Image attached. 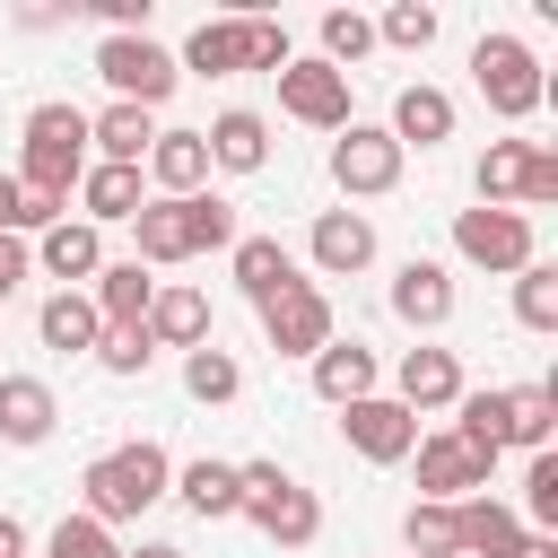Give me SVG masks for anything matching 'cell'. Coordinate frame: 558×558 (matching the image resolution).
<instances>
[{
    "mask_svg": "<svg viewBox=\"0 0 558 558\" xmlns=\"http://www.w3.org/2000/svg\"><path fill=\"white\" fill-rule=\"evenodd\" d=\"M410 462H418V497H427V506H462V497H480V488H488V462H480L453 427L418 436V445H410Z\"/></svg>",
    "mask_w": 558,
    "mask_h": 558,
    "instance_id": "obj_8",
    "label": "cell"
},
{
    "mask_svg": "<svg viewBox=\"0 0 558 558\" xmlns=\"http://www.w3.org/2000/svg\"><path fill=\"white\" fill-rule=\"evenodd\" d=\"M375 44H392V52H427V44H436V9H427V0H392V9L375 17Z\"/></svg>",
    "mask_w": 558,
    "mask_h": 558,
    "instance_id": "obj_37",
    "label": "cell"
},
{
    "mask_svg": "<svg viewBox=\"0 0 558 558\" xmlns=\"http://www.w3.org/2000/svg\"><path fill=\"white\" fill-rule=\"evenodd\" d=\"M523 532H558V453H532L523 462Z\"/></svg>",
    "mask_w": 558,
    "mask_h": 558,
    "instance_id": "obj_41",
    "label": "cell"
},
{
    "mask_svg": "<svg viewBox=\"0 0 558 558\" xmlns=\"http://www.w3.org/2000/svg\"><path fill=\"white\" fill-rule=\"evenodd\" d=\"M279 105H288L305 131H349V70H331V61H288V70H279Z\"/></svg>",
    "mask_w": 558,
    "mask_h": 558,
    "instance_id": "obj_11",
    "label": "cell"
},
{
    "mask_svg": "<svg viewBox=\"0 0 558 558\" xmlns=\"http://www.w3.org/2000/svg\"><path fill=\"white\" fill-rule=\"evenodd\" d=\"M148 296H157V279H148L140 262H105V270L87 279V305H96L105 331H140V323H148Z\"/></svg>",
    "mask_w": 558,
    "mask_h": 558,
    "instance_id": "obj_20",
    "label": "cell"
},
{
    "mask_svg": "<svg viewBox=\"0 0 558 558\" xmlns=\"http://www.w3.org/2000/svg\"><path fill=\"white\" fill-rule=\"evenodd\" d=\"M131 235H140V270H174V262H192V227H183V201H140V218H131Z\"/></svg>",
    "mask_w": 558,
    "mask_h": 558,
    "instance_id": "obj_26",
    "label": "cell"
},
{
    "mask_svg": "<svg viewBox=\"0 0 558 558\" xmlns=\"http://www.w3.org/2000/svg\"><path fill=\"white\" fill-rule=\"evenodd\" d=\"M26 279H35V253H26V235H0V305H9Z\"/></svg>",
    "mask_w": 558,
    "mask_h": 558,
    "instance_id": "obj_45",
    "label": "cell"
},
{
    "mask_svg": "<svg viewBox=\"0 0 558 558\" xmlns=\"http://www.w3.org/2000/svg\"><path fill=\"white\" fill-rule=\"evenodd\" d=\"M262 340H270L279 357H314V349L331 340V296H323L314 279H296V288H279V296L262 305Z\"/></svg>",
    "mask_w": 558,
    "mask_h": 558,
    "instance_id": "obj_9",
    "label": "cell"
},
{
    "mask_svg": "<svg viewBox=\"0 0 558 558\" xmlns=\"http://www.w3.org/2000/svg\"><path fill=\"white\" fill-rule=\"evenodd\" d=\"M140 331H148V349H183V357H192V349L209 340V296H201V288H166V279H157V296H148V323H140Z\"/></svg>",
    "mask_w": 558,
    "mask_h": 558,
    "instance_id": "obj_21",
    "label": "cell"
},
{
    "mask_svg": "<svg viewBox=\"0 0 558 558\" xmlns=\"http://www.w3.org/2000/svg\"><path fill=\"white\" fill-rule=\"evenodd\" d=\"M96 78L113 87V105H140V113H157L166 96H174V52L166 44H148V35H105L96 44Z\"/></svg>",
    "mask_w": 558,
    "mask_h": 558,
    "instance_id": "obj_5",
    "label": "cell"
},
{
    "mask_svg": "<svg viewBox=\"0 0 558 558\" xmlns=\"http://www.w3.org/2000/svg\"><path fill=\"white\" fill-rule=\"evenodd\" d=\"M0 235H17V174H0Z\"/></svg>",
    "mask_w": 558,
    "mask_h": 558,
    "instance_id": "obj_48",
    "label": "cell"
},
{
    "mask_svg": "<svg viewBox=\"0 0 558 558\" xmlns=\"http://www.w3.org/2000/svg\"><path fill=\"white\" fill-rule=\"evenodd\" d=\"M549 436H558V384H506V445L549 453Z\"/></svg>",
    "mask_w": 558,
    "mask_h": 558,
    "instance_id": "obj_29",
    "label": "cell"
},
{
    "mask_svg": "<svg viewBox=\"0 0 558 558\" xmlns=\"http://www.w3.org/2000/svg\"><path fill=\"white\" fill-rule=\"evenodd\" d=\"M340 436H349V453H357V462H410L418 418H410L392 392H366V401H349V410H340Z\"/></svg>",
    "mask_w": 558,
    "mask_h": 558,
    "instance_id": "obj_10",
    "label": "cell"
},
{
    "mask_svg": "<svg viewBox=\"0 0 558 558\" xmlns=\"http://www.w3.org/2000/svg\"><path fill=\"white\" fill-rule=\"evenodd\" d=\"M331 183H340L349 201H384V192L401 183V140L375 131V122H349V131L331 140Z\"/></svg>",
    "mask_w": 558,
    "mask_h": 558,
    "instance_id": "obj_7",
    "label": "cell"
},
{
    "mask_svg": "<svg viewBox=\"0 0 558 558\" xmlns=\"http://www.w3.org/2000/svg\"><path fill=\"white\" fill-rule=\"evenodd\" d=\"M514 541H523V514H514L506 497L480 488V497L453 506V549H462V558H514Z\"/></svg>",
    "mask_w": 558,
    "mask_h": 558,
    "instance_id": "obj_17",
    "label": "cell"
},
{
    "mask_svg": "<svg viewBox=\"0 0 558 558\" xmlns=\"http://www.w3.org/2000/svg\"><path fill=\"white\" fill-rule=\"evenodd\" d=\"M366 52H375V17H357V9H331V17H323V52H314V61L349 70V61H366Z\"/></svg>",
    "mask_w": 558,
    "mask_h": 558,
    "instance_id": "obj_38",
    "label": "cell"
},
{
    "mask_svg": "<svg viewBox=\"0 0 558 558\" xmlns=\"http://www.w3.org/2000/svg\"><path fill=\"white\" fill-rule=\"evenodd\" d=\"M183 392H192V401H209V410H218V401H235V392H244V366H235V349L201 340V349L183 357Z\"/></svg>",
    "mask_w": 558,
    "mask_h": 558,
    "instance_id": "obj_33",
    "label": "cell"
},
{
    "mask_svg": "<svg viewBox=\"0 0 558 558\" xmlns=\"http://www.w3.org/2000/svg\"><path fill=\"white\" fill-rule=\"evenodd\" d=\"M392 314L410 331H445L453 323V270L445 262H401L392 270Z\"/></svg>",
    "mask_w": 558,
    "mask_h": 558,
    "instance_id": "obj_16",
    "label": "cell"
},
{
    "mask_svg": "<svg viewBox=\"0 0 558 558\" xmlns=\"http://www.w3.org/2000/svg\"><path fill=\"white\" fill-rule=\"evenodd\" d=\"M549 201H558V148L532 140V157H523V201H514V209L532 218V209H549Z\"/></svg>",
    "mask_w": 558,
    "mask_h": 558,
    "instance_id": "obj_43",
    "label": "cell"
},
{
    "mask_svg": "<svg viewBox=\"0 0 558 558\" xmlns=\"http://www.w3.org/2000/svg\"><path fill=\"white\" fill-rule=\"evenodd\" d=\"M471 87L488 96L497 122H523V113L549 105V78H541V61H532L523 35H480V44H471Z\"/></svg>",
    "mask_w": 558,
    "mask_h": 558,
    "instance_id": "obj_4",
    "label": "cell"
},
{
    "mask_svg": "<svg viewBox=\"0 0 558 558\" xmlns=\"http://www.w3.org/2000/svg\"><path fill=\"white\" fill-rule=\"evenodd\" d=\"M122 558H183L174 541H140V549H122Z\"/></svg>",
    "mask_w": 558,
    "mask_h": 558,
    "instance_id": "obj_50",
    "label": "cell"
},
{
    "mask_svg": "<svg viewBox=\"0 0 558 558\" xmlns=\"http://www.w3.org/2000/svg\"><path fill=\"white\" fill-rule=\"evenodd\" d=\"M0 558H26V523L17 514H0Z\"/></svg>",
    "mask_w": 558,
    "mask_h": 558,
    "instance_id": "obj_49",
    "label": "cell"
},
{
    "mask_svg": "<svg viewBox=\"0 0 558 558\" xmlns=\"http://www.w3.org/2000/svg\"><path fill=\"white\" fill-rule=\"evenodd\" d=\"M514 558H558V532H523V541H514Z\"/></svg>",
    "mask_w": 558,
    "mask_h": 558,
    "instance_id": "obj_47",
    "label": "cell"
},
{
    "mask_svg": "<svg viewBox=\"0 0 558 558\" xmlns=\"http://www.w3.org/2000/svg\"><path fill=\"white\" fill-rule=\"evenodd\" d=\"M35 340L44 349H61V357H96V340H105V323H96V305H87V288H52L44 305H35Z\"/></svg>",
    "mask_w": 558,
    "mask_h": 558,
    "instance_id": "obj_22",
    "label": "cell"
},
{
    "mask_svg": "<svg viewBox=\"0 0 558 558\" xmlns=\"http://www.w3.org/2000/svg\"><path fill=\"white\" fill-rule=\"evenodd\" d=\"M140 166H148L157 201H192V192L209 183V148H201V131H157Z\"/></svg>",
    "mask_w": 558,
    "mask_h": 558,
    "instance_id": "obj_19",
    "label": "cell"
},
{
    "mask_svg": "<svg viewBox=\"0 0 558 558\" xmlns=\"http://www.w3.org/2000/svg\"><path fill=\"white\" fill-rule=\"evenodd\" d=\"M514 323L523 331H558V262H523L514 270Z\"/></svg>",
    "mask_w": 558,
    "mask_h": 558,
    "instance_id": "obj_35",
    "label": "cell"
},
{
    "mask_svg": "<svg viewBox=\"0 0 558 558\" xmlns=\"http://www.w3.org/2000/svg\"><path fill=\"white\" fill-rule=\"evenodd\" d=\"M305 253H314L323 279H349V270L375 262V218H366V209H323L314 235H305Z\"/></svg>",
    "mask_w": 558,
    "mask_h": 558,
    "instance_id": "obj_13",
    "label": "cell"
},
{
    "mask_svg": "<svg viewBox=\"0 0 558 558\" xmlns=\"http://www.w3.org/2000/svg\"><path fill=\"white\" fill-rule=\"evenodd\" d=\"M305 366H314V392H323L331 410H349V401H366V392L384 384L375 349H366V340H340V331H331V340H323V349H314Z\"/></svg>",
    "mask_w": 558,
    "mask_h": 558,
    "instance_id": "obj_14",
    "label": "cell"
},
{
    "mask_svg": "<svg viewBox=\"0 0 558 558\" xmlns=\"http://www.w3.org/2000/svg\"><path fill=\"white\" fill-rule=\"evenodd\" d=\"M78 488H87V506H78V514H96V523L113 532V523L148 514V506L174 488V453H166V445H148V436H140V445H113V453H96V462L78 471Z\"/></svg>",
    "mask_w": 558,
    "mask_h": 558,
    "instance_id": "obj_1",
    "label": "cell"
},
{
    "mask_svg": "<svg viewBox=\"0 0 558 558\" xmlns=\"http://www.w3.org/2000/svg\"><path fill=\"white\" fill-rule=\"evenodd\" d=\"M453 253H462L471 270H506V279H514L523 262H541L523 209H462V218H453Z\"/></svg>",
    "mask_w": 558,
    "mask_h": 558,
    "instance_id": "obj_6",
    "label": "cell"
},
{
    "mask_svg": "<svg viewBox=\"0 0 558 558\" xmlns=\"http://www.w3.org/2000/svg\"><path fill=\"white\" fill-rule=\"evenodd\" d=\"M288 61H296V52H288V26H279V17H244V70H270V78H279Z\"/></svg>",
    "mask_w": 558,
    "mask_h": 558,
    "instance_id": "obj_42",
    "label": "cell"
},
{
    "mask_svg": "<svg viewBox=\"0 0 558 558\" xmlns=\"http://www.w3.org/2000/svg\"><path fill=\"white\" fill-rule=\"evenodd\" d=\"M201 148H209L218 174H262V166H270V122L244 113V105H227V113L201 131Z\"/></svg>",
    "mask_w": 558,
    "mask_h": 558,
    "instance_id": "obj_18",
    "label": "cell"
},
{
    "mask_svg": "<svg viewBox=\"0 0 558 558\" xmlns=\"http://www.w3.org/2000/svg\"><path fill=\"white\" fill-rule=\"evenodd\" d=\"M52 418H61V401L44 375H0V445H44Z\"/></svg>",
    "mask_w": 558,
    "mask_h": 558,
    "instance_id": "obj_23",
    "label": "cell"
},
{
    "mask_svg": "<svg viewBox=\"0 0 558 558\" xmlns=\"http://www.w3.org/2000/svg\"><path fill=\"white\" fill-rule=\"evenodd\" d=\"M401 549H410V558H462V549H453V506H427V497H418V506L401 514Z\"/></svg>",
    "mask_w": 558,
    "mask_h": 558,
    "instance_id": "obj_36",
    "label": "cell"
},
{
    "mask_svg": "<svg viewBox=\"0 0 558 558\" xmlns=\"http://www.w3.org/2000/svg\"><path fill=\"white\" fill-rule=\"evenodd\" d=\"M384 131L401 140V157H410V148H436V140H453V96L418 78V87L392 96V122H384Z\"/></svg>",
    "mask_w": 558,
    "mask_h": 558,
    "instance_id": "obj_24",
    "label": "cell"
},
{
    "mask_svg": "<svg viewBox=\"0 0 558 558\" xmlns=\"http://www.w3.org/2000/svg\"><path fill=\"white\" fill-rule=\"evenodd\" d=\"M453 436L497 471V453H506V384H488V392H462L453 401Z\"/></svg>",
    "mask_w": 558,
    "mask_h": 558,
    "instance_id": "obj_31",
    "label": "cell"
},
{
    "mask_svg": "<svg viewBox=\"0 0 558 558\" xmlns=\"http://www.w3.org/2000/svg\"><path fill=\"white\" fill-rule=\"evenodd\" d=\"M35 262H44V279H61V288H87V279L105 270V235H96L87 218H52V227L35 235Z\"/></svg>",
    "mask_w": 558,
    "mask_h": 558,
    "instance_id": "obj_15",
    "label": "cell"
},
{
    "mask_svg": "<svg viewBox=\"0 0 558 558\" xmlns=\"http://www.w3.org/2000/svg\"><path fill=\"white\" fill-rule=\"evenodd\" d=\"M105 35H148V0H96Z\"/></svg>",
    "mask_w": 558,
    "mask_h": 558,
    "instance_id": "obj_46",
    "label": "cell"
},
{
    "mask_svg": "<svg viewBox=\"0 0 558 558\" xmlns=\"http://www.w3.org/2000/svg\"><path fill=\"white\" fill-rule=\"evenodd\" d=\"M183 227H192V253H235V209L218 192H192L183 201Z\"/></svg>",
    "mask_w": 558,
    "mask_h": 558,
    "instance_id": "obj_39",
    "label": "cell"
},
{
    "mask_svg": "<svg viewBox=\"0 0 558 558\" xmlns=\"http://www.w3.org/2000/svg\"><path fill=\"white\" fill-rule=\"evenodd\" d=\"M78 174H87V113L78 105H35L26 113V166H17V183L26 192H78Z\"/></svg>",
    "mask_w": 558,
    "mask_h": 558,
    "instance_id": "obj_3",
    "label": "cell"
},
{
    "mask_svg": "<svg viewBox=\"0 0 558 558\" xmlns=\"http://www.w3.org/2000/svg\"><path fill=\"white\" fill-rule=\"evenodd\" d=\"M44 558H122V541H113L96 514H61L52 541H44Z\"/></svg>",
    "mask_w": 558,
    "mask_h": 558,
    "instance_id": "obj_40",
    "label": "cell"
},
{
    "mask_svg": "<svg viewBox=\"0 0 558 558\" xmlns=\"http://www.w3.org/2000/svg\"><path fill=\"white\" fill-rule=\"evenodd\" d=\"M235 288H244L253 305H270L279 288H296V262H288V244H279V235H235Z\"/></svg>",
    "mask_w": 558,
    "mask_h": 558,
    "instance_id": "obj_28",
    "label": "cell"
},
{
    "mask_svg": "<svg viewBox=\"0 0 558 558\" xmlns=\"http://www.w3.org/2000/svg\"><path fill=\"white\" fill-rule=\"evenodd\" d=\"M174 70H201V78H235V70H244V17H201Z\"/></svg>",
    "mask_w": 558,
    "mask_h": 558,
    "instance_id": "obj_30",
    "label": "cell"
},
{
    "mask_svg": "<svg viewBox=\"0 0 558 558\" xmlns=\"http://www.w3.org/2000/svg\"><path fill=\"white\" fill-rule=\"evenodd\" d=\"M235 514L279 549H314L323 541V497L279 462H235Z\"/></svg>",
    "mask_w": 558,
    "mask_h": 558,
    "instance_id": "obj_2",
    "label": "cell"
},
{
    "mask_svg": "<svg viewBox=\"0 0 558 558\" xmlns=\"http://www.w3.org/2000/svg\"><path fill=\"white\" fill-rule=\"evenodd\" d=\"M523 157H532V140H488V157H480V209H514L523 201Z\"/></svg>",
    "mask_w": 558,
    "mask_h": 558,
    "instance_id": "obj_34",
    "label": "cell"
},
{
    "mask_svg": "<svg viewBox=\"0 0 558 558\" xmlns=\"http://www.w3.org/2000/svg\"><path fill=\"white\" fill-rule=\"evenodd\" d=\"M140 166H96L87 157V174H78V209H87V227H131L140 218Z\"/></svg>",
    "mask_w": 558,
    "mask_h": 558,
    "instance_id": "obj_25",
    "label": "cell"
},
{
    "mask_svg": "<svg viewBox=\"0 0 558 558\" xmlns=\"http://www.w3.org/2000/svg\"><path fill=\"white\" fill-rule=\"evenodd\" d=\"M166 497H183L201 523H218V514H235V462H209V453H201V462H183V471H174V488H166Z\"/></svg>",
    "mask_w": 558,
    "mask_h": 558,
    "instance_id": "obj_32",
    "label": "cell"
},
{
    "mask_svg": "<svg viewBox=\"0 0 558 558\" xmlns=\"http://www.w3.org/2000/svg\"><path fill=\"white\" fill-rule=\"evenodd\" d=\"M148 140H157V122H148L140 105H105V113H87V148H96V166H140Z\"/></svg>",
    "mask_w": 558,
    "mask_h": 558,
    "instance_id": "obj_27",
    "label": "cell"
},
{
    "mask_svg": "<svg viewBox=\"0 0 558 558\" xmlns=\"http://www.w3.org/2000/svg\"><path fill=\"white\" fill-rule=\"evenodd\" d=\"M148 357H157L148 331H105V340H96V366H105V375H148Z\"/></svg>",
    "mask_w": 558,
    "mask_h": 558,
    "instance_id": "obj_44",
    "label": "cell"
},
{
    "mask_svg": "<svg viewBox=\"0 0 558 558\" xmlns=\"http://www.w3.org/2000/svg\"><path fill=\"white\" fill-rule=\"evenodd\" d=\"M471 384H462V357L453 349H401V366H392V401L418 418V410H453Z\"/></svg>",
    "mask_w": 558,
    "mask_h": 558,
    "instance_id": "obj_12",
    "label": "cell"
}]
</instances>
